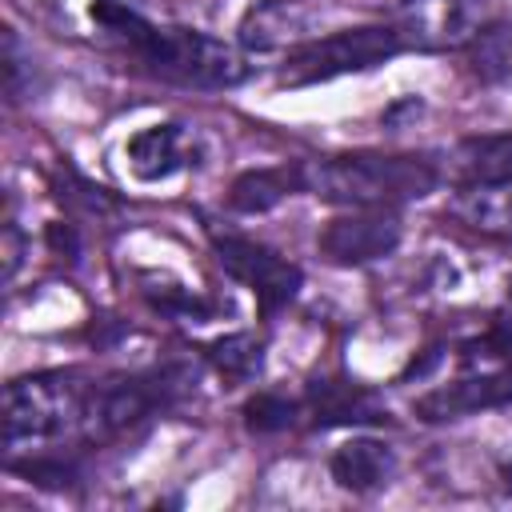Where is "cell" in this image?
I'll list each match as a JSON object with an SVG mask.
<instances>
[{
  "instance_id": "1",
  "label": "cell",
  "mask_w": 512,
  "mask_h": 512,
  "mask_svg": "<svg viewBox=\"0 0 512 512\" xmlns=\"http://www.w3.org/2000/svg\"><path fill=\"white\" fill-rule=\"evenodd\" d=\"M92 20L104 32H112L152 76H164L172 84H184V88H232V84H240L248 76V64L232 44L212 40V36H204L196 28L156 24L128 0H96L92 4Z\"/></svg>"
},
{
  "instance_id": "2",
  "label": "cell",
  "mask_w": 512,
  "mask_h": 512,
  "mask_svg": "<svg viewBox=\"0 0 512 512\" xmlns=\"http://www.w3.org/2000/svg\"><path fill=\"white\" fill-rule=\"evenodd\" d=\"M440 168L424 156L348 152L300 164V188L344 208H396L436 192Z\"/></svg>"
},
{
  "instance_id": "3",
  "label": "cell",
  "mask_w": 512,
  "mask_h": 512,
  "mask_svg": "<svg viewBox=\"0 0 512 512\" xmlns=\"http://www.w3.org/2000/svg\"><path fill=\"white\" fill-rule=\"evenodd\" d=\"M92 392L72 372H36L20 376L4 388V448L16 456L20 448L60 444L88 420Z\"/></svg>"
},
{
  "instance_id": "4",
  "label": "cell",
  "mask_w": 512,
  "mask_h": 512,
  "mask_svg": "<svg viewBox=\"0 0 512 512\" xmlns=\"http://www.w3.org/2000/svg\"><path fill=\"white\" fill-rule=\"evenodd\" d=\"M404 36L392 24H364V28H344L320 40H308L300 48L288 52L280 80L288 88L300 84H320V80H336L348 72H368L384 60H392L396 52H404Z\"/></svg>"
},
{
  "instance_id": "5",
  "label": "cell",
  "mask_w": 512,
  "mask_h": 512,
  "mask_svg": "<svg viewBox=\"0 0 512 512\" xmlns=\"http://www.w3.org/2000/svg\"><path fill=\"white\" fill-rule=\"evenodd\" d=\"M392 28L408 48H468L484 28V0H400Z\"/></svg>"
},
{
  "instance_id": "6",
  "label": "cell",
  "mask_w": 512,
  "mask_h": 512,
  "mask_svg": "<svg viewBox=\"0 0 512 512\" xmlns=\"http://www.w3.org/2000/svg\"><path fill=\"white\" fill-rule=\"evenodd\" d=\"M212 252H216V264L236 276L240 284L252 288V296L260 300L264 312H276L284 308L296 292H300V268L280 260L272 248L256 244V240H244V236H212Z\"/></svg>"
},
{
  "instance_id": "7",
  "label": "cell",
  "mask_w": 512,
  "mask_h": 512,
  "mask_svg": "<svg viewBox=\"0 0 512 512\" xmlns=\"http://www.w3.org/2000/svg\"><path fill=\"white\" fill-rule=\"evenodd\" d=\"M404 224L392 208H352L320 228L316 244L332 264H372L396 252Z\"/></svg>"
},
{
  "instance_id": "8",
  "label": "cell",
  "mask_w": 512,
  "mask_h": 512,
  "mask_svg": "<svg viewBox=\"0 0 512 512\" xmlns=\"http://www.w3.org/2000/svg\"><path fill=\"white\" fill-rule=\"evenodd\" d=\"M168 400V384L156 376H132V380H116L108 388H96L88 400V436L92 440H112L124 436L132 428H140L156 408H164Z\"/></svg>"
},
{
  "instance_id": "9",
  "label": "cell",
  "mask_w": 512,
  "mask_h": 512,
  "mask_svg": "<svg viewBox=\"0 0 512 512\" xmlns=\"http://www.w3.org/2000/svg\"><path fill=\"white\" fill-rule=\"evenodd\" d=\"M504 404H512V368H464L460 380L424 392L416 400V412L424 420H456Z\"/></svg>"
},
{
  "instance_id": "10",
  "label": "cell",
  "mask_w": 512,
  "mask_h": 512,
  "mask_svg": "<svg viewBox=\"0 0 512 512\" xmlns=\"http://www.w3.org/2000/svg\"><path fill=\"white\" fill-rule=\"evenodd\" d=\"M316 12L308 0H260L244 12L240 20V48L248 56H272V52H292L308 44Z\"/></svg>"
},
{
  "instance_id": "11",
  "label": "cell",
  "mask_w": 512,
  "mask_h": 512,
  "mask_svg": "<svg viewBox=\"0 0 512 512\" xmlns=\"http://www.w3.org/2000/svg\"><path fill=\"white\" fill-rule=\"evenodd\" d=\"M124 156H128V168L136 180L156 184V180H168V176L184 172L188 164H196V136L188 124H152L128 140Z\"/></svg>"
},
{
  "instance_id": "12",
  "label": "cell",
  "mask_w": 512,
  "mask_h": 512,
  "mask_svg": "<svg viewBox=\"0 0 512 512\" xmlns=\"http://www.w3.org/2000/svg\"><path fill=\"white\" fill-rule=\"evenodd\" d=\"M328 472L344 492L368 496V492H380L396 476V452L376 436H352L332 452Z\"/></svg>"
},
{
  "instance_id": "13",
  "label": "cell",
  "mask_w": 512,
  "mask_h": 512,
  "mask_svg": "<svg viewBox=\"0 0 512 512\" xmlns=\"http://www.w3.org/2000/svg\"><path fill=\"white\" fill-rule=\"evenodd\" d=\"M448 176L456 188L468 184H512V132L468 136L448 156Z\"/></svg>"
},
{
  "instance_id": "14",
  "label": "cell",
  "mask_w": 512,
  "mask_h": 512,
  "mask_svg": "<svg viewBox=\"0 0 512 512\" xmlns=\"http://www.w3.org/2000/svg\"><path fill=\"white\" fill-rule=\"evenodd\" d=\"M308 412L316 416V424H372L384 420L380 400L348 380H316L308 388Z\"/></svg>"
},
{
  "instance_id": "15",
  "label": "cell",
  "mask_w": 512,
  "mask_h": 512,
  "mask_svg": "<svg viewBox=\"0 0 512 512\" xmlns=\"http://www.w3.org/2000/svg\"><path fill=\"white\" fill-rule=\"evenodd\" d=\"M452 212L476 232L512 240V184H468V188H456Z\"/></svg>"
},
{
  "instance_id": "16",
  "label": "cell",
  "mask_w": 512,
  "mask_h": 512,
  "mask_svg": "<svg viewBox=\"0 0 512 512\" xmlns=\"http://www.w3.org/2000/svg\"><path fill=\"white\" fill-rule=\"evenodd\" d=\"M296 188H300V164L296 168H256V172L236 176L228 204L244 216H260V212H272Z\"/></svg>"
},
{
  "instance_id": "17",
  "label": "cell",
  "mask_w": 512,
  "mask_h": 512,
  "mask_svg": "<svg viewBox=\"0 0 512 512\" xmlns=\"http://www.w3.org/2000/svg\"><path fill=\"white\" fill-rule=\"evenodd\" d=\"M472 72L488 84H512V24H488L468 44Z\"/></svg>"
},
{
  "instance_id": "18",
  "label": "cell",
  "mask_w": 512,
  "mask_h": 512,
  "mask_svg": "<svg viewBox=\"0 0 512 512\" xmlns=\"http://www.w3.org/2000/svg\"><path fill=\"white\" fill-rule=\"evenodd\" d=\"M208 360L228 380H252L264 364V340L252 336V332H232V336L208 344Z\"/></svg>"
},
{
  "instance_id": "19",
  "label": "cell",
  "mask_w": 512,
  "mask_h": 512,
  "mask_svg": "<svg viewBox=\"0 0 512 512\" xmlns=\"http://www.w3.org/2000/svg\"><path fill=\"white\" fill-rule=\"evenodd\" d=\"M296 404L288 396H276V392H260L244 404V424L252 432H284L296 424Z\"/></svg>"
},
{
  "instance_id": "20",
  "label": "cell",
  "mask_w": 512,
  "mask_h": 512,
  "mask_svg": "<svg viewBox=\"0 0 512 512\" xmlns=\"http://www.w3.org/2000/svg\"><path fill=\"white\" fill-rule=\"evenodd\" d=\"M20 256H24V240H20L16 220H8V224H4V280H12V276H16Z\"/></svg>"
},
{
  "instance_id": "21",
  "label": "cell",
  "mask_w": 512,
  "mask_h": 512,
  "mask_svg": "<svg viewBox=\"0 0 512 512\" xmlns=\"http://www.w3.org/2000/svg\"><path fill=\"white\" fill-rule=\"evenodd\" d=\"M504 316H508V320H504V324H508V328H512V280H508V300H504Z\"/></svg>"
}]
</instances>
